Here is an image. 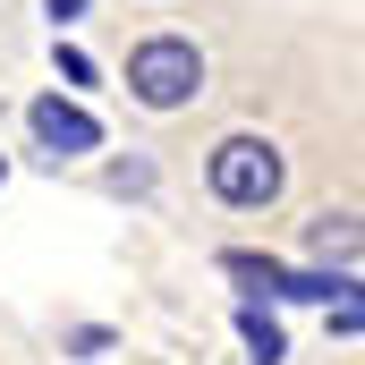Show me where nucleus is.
Returning a JSON list of instances; mask_svg holds the SVG:
<instances>
[{
	"instance_id": "0eeeda50",
	"label": "nucleus",
	"mask_w": 365,
	"mask_h": 365,
	"mask_svg": "<svg viewBox=\"0 0 365 365\" xmlns=\"http://www.w3.org/2000/svg\"><path fill=\"white\" fill-rule=\"evenodd\" d=\"M60 77H68V86H93V60L77 51V43H60Z\"/></svg>"
},
{
	"instance_id": "6e6552de",
	"label": "nucleus",
	"mask_w": 365,
	"mask_h": 365,
	"mask_svg": "<svg viewBox=\"0 0 365 365\" xmlns=\"http://www.w3.org/2000/svg\"><path fill=\"white\" fill-rule=\"evenodd\" d=\"M43 9H51L60 26H68V17H86V0H43Z\"/></svg>"
},
{
	"instance_id": "7ed1b4c3",
	"label": "nucleus",
	"mask_w": 365,
	"mask_h": 365,
	"mask_svg": "<svg viewBox=\"0 0 365 365\" xmlns=\"http://www.w3.org/2000/svg\"><path fill=\"white\" fill-rule=\"evenodd\" d=\"M26 128H34V145H43L51 162L102 153V119H93V110H77V102H60V93H43V102L26 110Z\"/></svg>"
},
{
	"instance_id": "1a4fd4ad",
	"label": "nucleus",
	"mask_w": 365,
	"mask_h": 365,
	"mask_svg": "<svg viewBox=\"0 0 365 365\" xmlns=\"http://www.w3.org/2000/svg\"><path fill=\"white\" fill-rule=\"evenodd\" d=\"M0 179H9V153H0Z\"/></svg>"
},
{
	"instance_id": "f257e3e1",
	"label": "nucleus",
	"mask_w": 365,
	"mask_h": 365,
	"mask_svg": "<svg viewBox=\"0 0 365 365\" xmlns=\"http://www.w3.org/2000/svg\"><path fill=\"white\" fill-rule=\"evenodd\" d=\"M204 179L221 204H238V212H264L280 187H289V162H280L272 136H221L212 145V162H204Z\"/></svg>"
},
{
	"instance_id": "20e7f679",
	"label": "nucleus",
	"mask_w": 365,
	"mask_h": 365,
	"mask_svg": "<svg viewBox=\"0 0 365 365\" xmlns=\"http://www.w3.org/2000/svg\"><path fill=\"white\" fill-rule=\"evenodd\" d=\"M221 272L264 289V297H331V289H357V272H289L272 255H221Z\"/></svg>"
},
{
	"instance_id": "423d86ee",
	"label": "nucleus",
	"mask_w": 365,
	"mask_h": 365,
	"mask_svg": "<svg viewBox=\"0 0 365 365\" xmlns=\"http://www.w3.org/2000/svg\"><path fill=\"white\" fill-rule=\"evenodd\" d=\"M238 340L255 349V365H280V357H289V340H280V323L264 314V306H238Z\"/></svg>"
},
{
	"instance_id": "39448f33",
	"label": "nucleus",
	"mask_w": 365,
	"mask_h": 365,
	"mask_svg": "<svg viewBox=\"0 0 365 365\" xmlns=\"http://www.w3.org/2000/svg\"><path fill=\"white\" fill-rule=\"evenodd\" d=\"M306 247H314V255H340V264L357 272V212H323V221L306 230Z\"/></svg>"
},
{
	"instance_id": "f03ea898",
	"label": "nucleus",
	"mask_w": 365,
	"mask_h": 365,
	"mask_svg": "<svg viewBox=\"0 0 365 365\" xmlns=\"http://www.w3.org/2000/svg\"><path fill=\"white\" fill-rule=\"evenodd\" d=\"M128 93L145 102V110H179L204 93V51L187 43V34H145L136 51H128Z\"/></svg>"
}]
</instances>
